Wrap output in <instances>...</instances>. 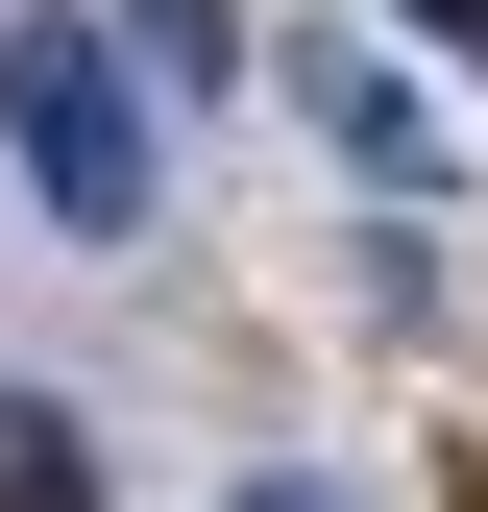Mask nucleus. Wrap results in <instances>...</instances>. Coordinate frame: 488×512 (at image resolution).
<instances>
[{"instance_id":"obj_1","label":"nucleus","mask_w":488,"mask_h":512,"mask_svg":"<svg viewBox=\"0 0 488 512\" xmlns=\"http://www.w3.org/2000/svg\"><path fill=\"white\" fill-rule=\"evenodd\" d=\"M0 147H25V196L74 220V244H147V49H98V25H25L0 49Z\"/></svg>"},{"instance_id":"obj_2","label":"nucleus","mask_w":488,"mask_h":512,"mask_svg":"<svg viewBox=\"0 0 488 512\" xmlns=\"http://www.w3.org/2000/svg\"><path fill=\"white\" fill-rule=\"evenodd\" d=\"M0 512H98V439L49 415V391H0Z\"/></svg>"},{"instance_id":"obj_4","label":"nucleus","mask_w":488,"mask_h":512,"mask_svg":"<svg viewBox=\"0 0 488 512\" xmlns=\"http://www.w3.org/2000/svg\"><path fill=\"white\" fill-rule=\"evenodd\" d=\"M415 49H464V74H488V0H415Z\"/></svg>"},{"instance_id":"obj_5","label":"nucleus","mask_w":488,"mask_h":512,"mask_svg":"<svg viewBox=\"0 0 488 512\" xmlns=\"http://www.w3.org/2000/svg\"><path fill=\"white\" fill-rule=\"evenodd\" d=\"M220 512H342V488H293V464H269V488H220Z\"/></svg>"},{"instance_id":"obj_3","label":"nucleus","mask_w":488,"mask_h":512,"mask_svg":"<svg viewBox=\"0 0 488 512\" xmlns=\"http://www.w3.org/2000/svg\"><path fill=\"white\" fill-rule=\"evenodd\" d=\"M122 49H147V74H196V98L244 74V25H220V0H122Z\"/></svg>"}]
</instances>
